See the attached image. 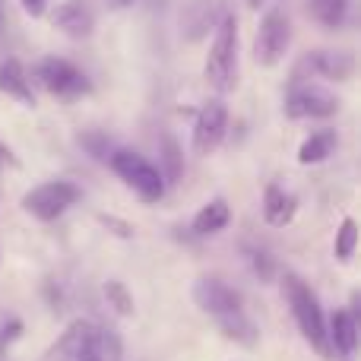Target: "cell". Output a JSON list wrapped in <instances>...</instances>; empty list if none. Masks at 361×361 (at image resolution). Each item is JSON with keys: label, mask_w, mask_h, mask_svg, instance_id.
<instances>
[{"label": "cell", "mask_w": 361, "mask_h": 361, "mask_svg": "<svg viewBox=\"0 0 361 361\" xmlns=\"http://www.w3.org/2000/svg\"><path fill=\"white\" fill-rule=\"evenodd\" d=\"M241 4L247 6V10H260V4H263V0H241Z\"/></svg>", "instance_id": "cell-32"}, {"label": "cell", "mask_w": 361, "mask_h": 361, "mask_svg": "<svg viewBox=\"0 0 361 361\" xmlns=\"http://www.w3.org/2000/svg\"><path fill=\"white\" fill-rule=\"evenodd\" d=\"M292 216H295V197L282 190L279 184H269L267 193H263V219L269 225H276V228H282V225L292 222Z\"/></svg>", "instance_id": "cell-16"}, {"label": "cell", "mask_w": 361, "mask_h": 361, "mask_svg": "<svg viewBox=\"0 0 361 361\" xmlns=\"http://www.w3.org/2000/svg\"><path fill=\"white\" fill-rule=\"evenodd\" d=\"M333 149H336V130H317L301 143L298 162L301 165H320L333 156Z\"/></svg>", "instance_id": "cell-18"}, {"label": "cell", "mask_w": 361, "mask_h": 361, "mask_svg": "<svg viewBox=\"0 0 361 361\" xmlns=\"http://www.w3.org/2000/svg\"><path fill=\"white\" fill-rule=\"evenodd\" d=\"M305 67L311 70L314 76H324V80H333V82H345L355 73V57H352L349 51H314L305 61Z\"/></svg>", "instance_id": "cell-11"}, {"label": "cell", "mask_w": 361, "mask_h": 361, "mask_svg": "<svg viewBox=\"0 0 361 361\" xmlns=\"http://www.w3.org/2000/svg\"><path fill=\"white\" fill-rule=\"evenodd\" d=\"M339 111V99L320 86H295L286 95V114L292 121L301 118H333Z\"/></svg>", "instance_id": "cell-8"}, {"label": "cell", "mask_w": 361, "mask_h": 361, "mask_svg": "<svg viewBox=\"0 0 361 361\" xmlns=\"http://www.w3.org/2000/svg\"><path fill=\"white\" fill-rule=\"evenodd\" d=\"M0 159H6V162H10V165H19V162H16V156H13V152L6 149L4 143H0Z\"/></svg>", "instance_id": "cell-31"}, {"label": "cell", "mask_w": 361, "mask_h": 361, "mask_svg": "<svg viewBox=\"0 0 361 361\" xmlns=\"http://www.w3.org/2000/svg\"><path fill=\"white\" fill-rule=\"evenodd\" d=\"M206 82L216 92H231L238 82V19L225 13L216 25L209 54H206Z\"/></svg>", "instance_id": "cell-2"}, {"label": "cell", "mask_w": 361, "mask_h": 361, "mask_svg": "<svg viewBox=\"0 0 361 361\" xmlns=\"http://www.w3.org/2000/svg\"><path fill=\"white\" fill-rule=\"evenodd\" d=\"M108 162H111V169L127 180V187H133V193H137L143 203H159V200L165 197L162 171H159L152 162H146L140 152L114 149L111 156H108Z\"/></svg>", "instance_id": "cell-4"}, {"label": "cell", "mask_w": 361, "mask_h": 361, "mask_svg": "<svg viewBox=\"0 0 361 361\" xmlns=\"http://www.w3.org/2000/svg\"><path fill=\"white\" fill-rule=\"evenodd\" d=\"M80 197L82 193L73 180H44L23 197V209L42 222H51V219L63 216L73 203H80Z\"/></svg>", "instance_id": "cell-6"}, {"label": "cell", "mask_w": 361, "mask_h": 361, "mask_svg": "<svg viewBox=\"0 0 361 361\" xmlns=\"http://www.w3.org/2000/svg\"><path fill=\"white\" fill-rule=\"evenodd\" d=\"M250 267H254V273L260 276L263 282L273 279V260H269L267 254H254V257H250Z\"/></svg>", "instance_id": "cell-28"}, {"label": "cell", "mask_w": 361, "mask_h": 361, "mask_svg": "<svg viewBox=\"0 0 361 361\" xmlns=\"http://www.w3.org/2000/svg\"><path fill=\"white\" fill-rule=\"evenodd\" d=\"M80 143L86 146L89 152H92V159H102V162H108V156H111V146H108L105 133H82Z\"/></svg>", "instance_id": "cell-25"}, {"label": "cell", "mask_w": 361, "mask_h": 361, "mask_svg": "<svg viewBox=\"0 0 361 361\" xmlns=\"http://www.w3.org/2000/svg\"><path fill=\"white\" fill-rule=\"evenodd\" d=\"M228 222H231L228 203H225V200H209V203L193 216V235H200V238L216 235V231H222Z\"/></svg>", "instance_id": "cell-17"}, {"label": "cell", "mask_w": 361, "mask_h": 361, "mask_svg": "<svg viewBox=\"0 0 361 361\" xmlns=\"http://www.w3.org/2000/svg\"><path fill=\"white\" fill-rule=\"evenodd\" d=\"M114 4H118V6H124V4H130V0H114Z\"/></svg>", "instance_id": "cell-33"}, {"label": "cell", "mask_w": 361, "mask_h": 361, "mask_svg": "<svg viewBox=\"0 0 361 361\" xmlns=\"http://www.w3.org/2000/svg\"><path fill=\"white\" fill-rule=\"evenodd\" d=\"M23 4V10L29 13V16H44V10H48V0H19Z\"/></svg>", "instance_id": "cell-30"}, {"label": "cell", "mask_w": 361, "mask_h": 361, "mask_svg": "<svg viewBox=\"0 0 361 361\" xmlns=\"http://www.w3.org/2000/svg\"><path fill=\"white\" fill-rule=\"evenodd\" d=\"M288 44H292V23H288L286 10L273 6V10L263 13L260 29H257L254 61L260 63V67H276V63L288 54Z\"/></svg>", "instance_id": "cell-5"}, {"label": "cell", "mask_w": 361, "mask_h": 361, "mask_svg": "<svg viewBox=\"0 0 361 361\" xmlns=\"http://www.w3.org/2000/svg\"><path fill=\"white\" fill-rule=\"evenodd\" d=\"M19 333H23V324H19V320H10V324H4V330H0V355H4V352L10 349L13 343H16Z\"/></svg>", "instance_id": "cell-26"}, {"label": "cell", "mask_w": 361, "mask_h": 361, "mask_svg": "<svg viewBox=\"0 0 361 361\" xmlns=\"http://www.w3.org/2000/svg\"><path fill=\"white\" fill-rule=\"evenodd\" d=\"M73 361H105V349H102V326H89L82 336L80 349H76Z\"/></svg>", "instance_id": "cell-24"}, {"label": "cell", "mask_w": 361, "mask_h": 361, "mask_svg": "<svg viewBox=\"0 0 361 361\" xmlns=\"http://www.w3.org/2000/svg\"><path fill=\"white\" fill-rule=\"evenodd\" d=\"M102 349H105V361L121 358V339L114 336V330H102Z\"/></svg>", "instance_id": "cell-27"}, {"label": "cell", "mask_w": 361, "mask_h": 361, "mask_svg": "<svg viewBox=\"0 0 361 361\" xmlns=\"http://www.w3.org/2000/svg\"><path fill=\"white\" fill-rule=\"evenodd\" d=\"M225 133H228V108L222 99H209L193 121V152L212 156L222 146Z\"/></svg>", "instance_id": "cell-7"}, {"label": "cell", "mask_w": 361, "mask_h": 361, "mask_svg": "<svg viewBox=\"0 0 361 361\" xmlns=\"http://www.w3.org/2000/svg\"><path fill=\"white\" fill-rule=\"evenodd\" d=\"M222 16H225L222 0H193L190 10L184 13V23L190 29V38H200L206 29H216Z\"/></svg>", "instance_id": "cell-15"}, {"label": "cell", "mask_w": 361, "mask_h": 361, "mask_svg": "<svg viewBox=\"0 0 361 361\" xmlns=\"http://www.w3.org/2000/svg\"><path fill=\"white\" fill-rule=\"evenodd\" d=\"M0 89H4L10 99L23 102V105H29V108L35 105V89H32L29 73H25V67L16 61V57L0 63Z\"/></svg>", "instance_id": "cell-12"}, {"label": "cell", "mask_w": 361, "mask_h": 361, "mask_svg": "<svg viewBox=\"0 0 361 361\" xmlns=\"http://www.w3.org/2000/svg\"><path fill=\"white\" fill-rule=\"evenodd\" d=\"M326 336H330V349L339 352V355L349 358L352 352H355L358 345V324L355 317H352L349 311H336L330 320V330H326Z\"/></svg>", "instance_id": "cell-13"}, {"label": "cell", "mask_w": 361, "mask_h": 361, "mask_svg": "<svg viewBox=\"0 0 361 361\" xmlns=\"http://www.w3.org/2000/svg\"><path fill=\"white\" fill-rule=\"evenodd\" d=\"M29 82L38 86L42 92L54 95V99H63V102H73L89 92L86 73L76 70L73 63L63 61V57H44V61H38L29 73Z\"/></svg>", "instance_id": "cell-3"}, {"label": "cell", "mask_w": 361, "mask_h": 361, "mask_svg": "<svg viewBox=\"0 0 361 361\" xmlns=\"http://www.w3.org/2000/svg\"><path fill=\"white\" fill-rule=\"evenodd\" d=\"M102 295H105L108 307H111V311L118 314V317H133V295L127 292L124 282L108 279V282H105V288H102Z\"/></svg>", "instance_id": "cell-22"}, {"label": "cell", "mask_w": 361, "mask_h": 361, "mask_svg": "<svg viewBox=\"0 0 361 361\" xmlns=\"http://www.w3.org/2000/svg\"><path fill=\"white\" fill-rule=\"evenodd\" d=\"M193 301L203 314L209 317H225V314L241 311V295L222 279H212V276H203V279L193 282Z\"/></svg>", "instance_id": "cell-9"}, {"label": "cell", "mask_w": 361, "mask_h": 361, "mask_svg": "<svg viewBox=\"0 0 361 361\" xmlns=\"http://www.w3.org/2000/svg\"><path fill=\"white\" fill-rule=\"evenodd\" d=\"M307 10L314 13L320 25L339 29L345 23V13H349V0H307Z\"/></svg>", "instance_id": "cell-19"}, {"label": "cell", "mask_w": 361, "mask_h": 361, "mask_svg": "<svg viewBox=\"0 0 361 361\" xmlns=\"http://www.w3.org/2000/svg\"><path fill=\"white\" fill-rule=\"evenodd\" d=\"M89 326H92L89 320H76V324H70V326H67V333L61 336V343L54 345V355L61 358V361H73L76 349H80V343H82V336H86Z\"/></svg>", "instance_id": "cell-23"}, {"label": "cell", "mask_w": 361, "mask_h": 361, "mask_svg": "<svg viewBox=\"0 0 361 361\" xmlns=\"http://www.w3.org/2000/svg\"><path fill=\"white\" fill-rule=\"evenodd\" d=\"M99 222L105 225V228H114V235H118V238H133V225L121 222V219H114V216H99Z\"/></svg>", "instance_id": "cell-29"}, {"label": "cell", "mask_w": 361, "mask_h": 361, "mask_svg": "<svg viewBox=\"0 0 361 361\" xmlns=\"http://www.w3.org/2000/svg\"><path fill=\"white\" fill-rule=\"evenodd\" d=\"M162 178L165 180H180L184 178V156H180V146H178V140L171 137V133H165L162 137Z\"/></svg>", "instance_id": "cell-21"}, {"label": "cell", "mask_w": 361, "mask_h": 361, "mask_svg": "<svg viewBox=\"0 0 361 361\" xmlns=\"http://www.w3.org/2000/svg\"><path fill=\"white\" fill-rule=\"evenodd\" d=\"M355 247H358V222L355 219H343L336 241H333V254H336L339 263H349L355 257Z\"/></svg>", "instance_id": "cell-20"}, {"label": "cell", "mask_w": 361, "mask_h": 361, "mask_svg": "<svg viewBox=\"0 0 361 361\" xmlns=\"http://www.w3.org/2000/svg\"><path fill=\"white\" fill-rule=\"evenodd\" d=\"M282 288H286V301H288V307H292V317H295V324H298L301 336L311 343V349L317 352V355L330 358L333 349H330L326 320H324V311H320L317 295H314L311 286H307L301 276H295V273H286Z\"/></svg>", "instance_id": "cell-1"}, {"label": "cell", "mask_w": 361, "mask_h": 361, "mask_svg": "<svg viewBox=\"0 0 361 361\" xmlns=\"http://www.w3.org/2000/svg\"><path fill=\"white\" fill-rule=\"evenodd\" d=\"M219 330H222V336L228 339V343H238V345H244V349H254V345L260 343V330H257V324L244 311L219 317Z\"/></svg>", "instance_id": "cell-14"}, {"label": "cell", "mask_w": 361, "mask_h": 361, "mask_svg": "<svg viewBox=\"0 0 361 361\" xmlns=\"http://www.w3.org/2000/svg\"><path fill=\"white\" fill-rule=\"evenodd\" d=\"M51 25L61 29L67 38H89L95 29V13L82 0H67L51 13Z\"/></svg>", "instance_id": "cell-10"}]
</instances>
